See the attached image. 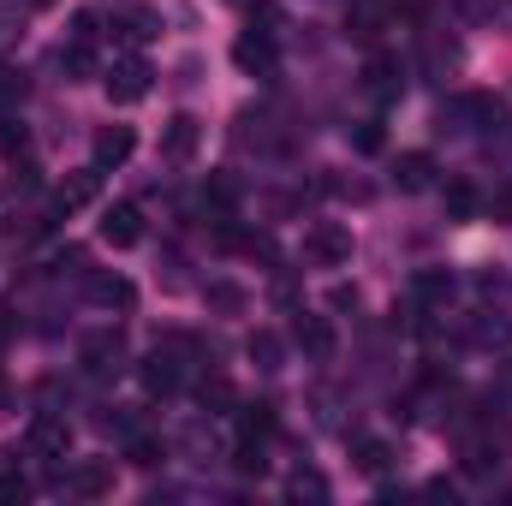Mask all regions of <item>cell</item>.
Returning <instances> with one entry per match:
<instances>
[{
  "mask_svg": "<svg viewBox=\"0 0 512 506\" xmlns=\"http://www.w3.org/2000/svg\"><path fill=\"white\" fill-rule=\"evenodd\" d=\"M364 84H370V96H399V66H393V60H387V54H376V60H370V66H364Z\"/></svg>",
  "mask_w": 512,
  "mask_h": 506,
  "instance_id": "cell-19",
  "label": "cell"
},
{
  "mask_svg": "<svg viewBox=\"0 0 512 506\" xmlns=\"http://www.w3.org/2000/svg\"><path fill=\"white\" fill-rule=\"evenodd\" d=\"M352 143H358L364 155H376V149H382V143H387V137H382V120H364V126L352 131Z\"/></svg>",
  "mask_w": 512,
  "mask_h": 506,
  "instance_id": "cell-29",
  "label": "cell"
},
{
  "mask_svg": "<svg viewBox=\"0 0 512 506\" xmlns=\"http://www.w3.org/2000/svg\"><path fill=\"white\" fill-rule=\"evenodd\" d=\"M102 239H108L114 251H131V245L143 239V209H137V203H114V209H102Z\"/></svg>",
  "mask_w": 512,
  "mask_h": 506,
  "instance_id": "cell-6",
  "label": "cell"
},
{
  "mask_svg": "<svg viewBox=\"0 0 512 506\" xmlns=\"http://www.w3.org/2000/svg\"><path fill=\"white\" fill-rule=\"evenodd\" d=\"M96 185H102V167H90V173H72V179L60 185V197H54V209L66 215V209H78V203H90V197H96Z\"/></svg>",
  "mask_w": 512,
  "mask_h": 506,
  "instance_id": "cell-17",
  "label": "cell"
},
{
  "mask_svg": "<svg viewBox=\"0 0 512 506\" xmlns=\"http://www.w3.org/2000/svg\"><path fill=\"white\" fill-rule=\"evenodd\" d=\"M126 459L137 465V471H155V465H161L167 453H161V441H149V435H137V441L126 447Z\"/></svg>",
  "mask_w": 512,
  "mask_h": 506,
  "instance_id": "cell-24",
  "label": "cell"
},
{
  "mask_svg": "<svg viewBox=\"0 0 512 506\" xmlns=\"http://www.w3.org/2000/svg\"><path fill=\"white\" fill-rule=\"evenodd\" d=\"M483 209V197L471 191V185H447V215H459V221H471Z\"/></svg>",
  "mask_w": 512,
  "mask_h": 506,
  "instance_id": "cell-23",
  "label": "cell"
},
{
  "mask_svg": "<svg viewBox=\"0 0 512 506\" xmlns=\"http://www.w3.org/2000/svg\"><path fill=\"white\" fill-rule=\"evenodd\" d=\"M477 340L483 346H512V322H477Z\"/></svg>",
  "mask_w": 512,
  "mask_h": 506,
  "instance_id": "cell-31",
  "label": "cell"
},
{
  "mask_svg": "<svg viewBox=\"0 0 512 506\" xmlns=\"http://www.w3.org/2000/svg\"><path fill=\"white\" fill-rule=\"evenodd\" d=\"M131 149H137L131 126H102V131H96V167H102V173H108V167H120Z\"/></svg>",
  "mask_w": 512,
  "mask_h": 506,
  "instance_id": "cell-11",
  "label": "cell"
},
{
  "mask_svg": "<svg viewBox=\"0 0 512 506\" xmlns=\"http://www.w3.org/2000/svg\"><path fill=\"white\" fill-rule=\"evenodd\" d=\"M18 501H30V477L6 471V477H0V506H18Z\"/></svg>",
  "mask_w": 512,
  "mask_h": 506,
  "instance_id": "cell-27",
  "label": "cell"
},
{
  "mask_svg": "<svg viewBox=\"0 0 512 506\" xmlns=\"http://www.w3.org/2000/svg\"><path fill=\"white\" fill-rule=\"evenodd\" d=\"M203 405H233V387H227L221 376H209L203 381Z\"/></svg>",
  "mask_w": 512,
  "mask_h": 506,
  "instance_id": "cell-32",
  "label": "cell"
},
{
  "mask_svg": "<svg viewBox=\"0 0 512 506\" xmlns=\"http://www.w3.org/2000/svg\"><path fill=\"white\" fill-rule=\"evenodd\" d=\"M382 24H387V6H376V0H352V12H346V30H352L364 48L382 36Z\"/></svg>",
  "mask_w": 512,
  "mask_h": 506,
  "instance_id": "cell-12",
  "label": "cell"
},
{
  "mask_svg": "<svg viewBox=\"0 0 512 506\" xmlns=\"http://www.w3.org/2000/svg\"><path fill=\"white\" fill-rule=\"evenodd\" d=\"M304 256H310L316 268H340V262L352 256V233H346L340 221H316V227L304 233Z\"/></svg>",
  "mask_w": 512,
  "mask_h": 506,
  "instance_id": "cell-2",
  "label": "cell"
},
{
  "mask_svg": "<svg viewBox=\"0 0 512 506\" xmlns=\"http://www.w3.org/2000/svg\"><path fill=\"white\" fill-rule=\"evenodd\" d=\"M292 340H298V352H304L310 364H328V358H334V346H340L328 316H298V322H292Z\"/></svg>",
  "mask_w": 512,
  "mask_h": 506,
  "instance_id": "cell-5",
  "label": "cell"
},
{
  "mask_svg": "<svg viewBox=\"0 0 512 506\" xmlns=\"http://www.w3.org/2000/svg\"><path fill=\"white\" fill-rule=\"evenodd\" d=\"M197 143H203V126H197L191 114H173V120L161 126V155H167V161H191Z\"/></svg>",
  "mask_w": 512,
  "mask_h": 506,
  "instance_id": "cell-8",
  "label": "cell"
},
{
  "mask_svg": "<svg viewBox=\"0 0 512 506\" xmlns=\"http://www.w3.org/2000/svg\"><path fill=\"white\" fill-rule=\"evenodd\" d=\"M233 60H239V72H251V78H268V72H274V36H268V30H251V36H239V42H233Z\"/></svg>",
  "mask_w": 512,
  "mask_h": 506,
  "instance_id": "cell-9",
  "label": "cell"
},
{
  "mask_svg": "<svg viewBox=\"0 0 512 506\" xmlns=\"http://www.w3.org/2000/svg\"><path fill=\"white\" fill-rule=\"evenodd\" d=\"M489 465H495V447H489V441H471V447H465V471H477V477H483Z\"/></svg>",
  "mask_w": 512,
  "mask_h": 506,
  "instance_id": "cell-30",
  "label": "cell"
},
{
  "mask_svg": "<svg viewBox=\"0 0 512 506\" xmlns=\"http://www.w3.org/2000/svg\"><path fill=\"white\" fill-rule=\"evenodd\" d=\"M429 173H435V161H429V155H417V149H411V155H399V167H393V179H399L405 191H423V185H429Z\"/></svg>",
  "mask_w": 512,
  "mask_h": 506,
  "instance_id": "cell-20",
  "label": "cell"
},
{
  "mask_svg": "<svg viewBox=\"0 0 512 506\" xmlns=\"http://www.w3.org/2000/svg\"><path fill=\"white\" fill-rule=\"evenodd\" d=\"M411 292H417L423 304H447V298H453V274H447V268H417V274H411Z\"/></svg>",
  "mask_w": 512,
  "mask_h": 506,
  "instance_id": "cell-18",
  "label": "cell"
},
{
  "mask_svg": "<svg viewBox=\"0 0 512 506\" xmlns=\"http://www.w3.org/2000/svg\"><path fill=\"white\" fill-rule=\"evenodd\" d=\"M24 143H30L24 120H0V155H6V161H12V155H24Z\"/></svg>",
  "mask_w": 512,
  "mask_h": 506,
  "instance_id": "cell-25",
  "label": "cell"
},
{
  "mask_svg": "<svg viewBox=\"0 0 512 506\" xmlns=\"http://www.w3.org/2000/svg\"><path fill=\"white\" fill-rule=\"evenodd\" d=\"M24 447H30L36 459H66V453H72V423H66V417H54V411H42V417H30Z\"/></svg>",
  "mask_w": 512,
  "mask_h": 506,
  "instance_id": "cell-4",
  "label": "cell"
},
{
  "mask_svg": "<svg viewBox=\"0 0 512 506\" xmlns=\"http://www.w3.org/2000/svg\"><path fill=\"white\" fill-rule=\"evenodd\" d=\"M78 358H84V376H96V381L120 376V370H126V334H120V328H102V334L84 340Z\"/></svg>",
  "mask_w": 512,
  "mask_h": 506,
  "instance_id": "cell-1",
  "label": "cell"
},
{
  "mask_svg": "<svg viewBox=\"0 0 512 506\" xmlns=\"http://www.w3.org/2000/svg\"><path fill=\"white\" fill-rule=\"evenodd\" d=\"M0 340H12V310L0 304Z\"/></svg>",
  "mask_w": 512,
  "mask_h": 506,
  "instance_id": "cell-34",
  "label": "cell"
},
{
  "mask_svg": "<svg viewBox=\"0 0 512 506\" xmlns=\"http://www.w3.org/2000/svg\"><path fill=\"white\" fill-rule=\"evenodd\" d=\"M149 78H155V72H149V60L126 54V60H114V66H108V78H102V84H108V96H114L120 108H131V102H143V96H149Z\"/></svg>",
  "mask_w": 512,
  "mask_h": 506,
  "instance_id": "cell-3",
  "label": "cell"
},
{
  "mask_svg": "<svg viewBox=\"0 0 512 506\" xmlns=\"http://www.w3.org/2000/svg\"><path fill=\"white\" fill-rule=\"evenodd\" d=\"M489 209H495L501 221H512V185H507V191H501V197H495V203H489Z\"/></svg>",
  "mask_w": 512,
  "mask_h": 506,
  "instance_id": "cell-33",
  "label": "cell"
},
{
  "mask_svg": "<svg viewBox=\"0 0 512 506\" xmlns=\"http://www.w3.org/2000/svg\"><path fill=\"white\" fill-rule=\"evenodd\" d=\"M179 358H167V352H155V358H149V364H143V387H149V393H161V399H167V393H179Z\"/></svg>",
  "mask_w": 512,
  "mask_h": 506,
  "instance_id": "cell-16",
  "label": "cell"
},
{
  "mask_svg": "<svg viewBox=\"0 0 512 506\" xmlns=\"http://www.w3.org/2000/svg\"><path fill=\"white\" fill-rule=\"evenodd\" d=\"M209 304H215V310H245V292L227 286V280H215V286H209Z\"/></svg>",
  "mask_w": 512,
  "mask_h": 506,
  "instance_id": "cell-28",
  "label": "cell"
},
{
  "mask_svg": "<svg viewBox=\"0 0 512 506\" xmlns=\"http://www.w3.org/2000/svg\"><path fill=\"white\" fill-rule=\"evenodd\" d=\"M233 203H239V185L215 173V179L203 185V215H209V221H233Z\"/></svg>",
  "mask_w": 512,
  "mask_h": 506,
  "instance_id": "cell-15",
  "label": "cell"
},
{
  "mask_svg": "<svg viewBox=\"0 0 512 506\" xmlns=\"http://www.w3.org/2000/svg\"><path fill=\"white\" fill-rule=\"evenodd\" d=\"M108 489H114V465H102V459H84L66 471V495H78V501H102Z\"/></svg>",
  "mask_w": 512,
  "mask_h": 506,
  "instance_id": "cell-7",
  "label": "cell"
},
{
  "mask_svg": "<svg viewBox=\"0 0 512 506\" xmlns=\"http://www.w3.org/2000/svg\"><path fill=\"white\" fill-rule=\"evenodd\" d=\"M459 114H465V120H477V131H501V126H507V102H501V96H465V102H459Z\"/></svg>",
  "mask_w": 512,
  "mask_h": 506,
  "instance_id": "cell-14",
  "label": "cell"
},
{
  "mask_svg": "<svg viewBox=\"0 0 512 506\" xmlns=\"http://www.w3.org/2000/svg\"><path fill=\"white\" fill-rule=\"evenodd\" d=\"M90 298L108 304V310H131V304H137V286H131L126 274H96V280H90Z\"/></svg>",
  "mask_w": 512,
  "mask_h": 506,
  "instance_id": "cell-13",
  "label": "cell"
},
{
  "mask_svg": "<svg viewBox=\"0 0 512 506\" xmlns=\"http://www.w3.org/2000/svg\"><path fill=\"white\" fill-rule=\"evenodd\" d=\"M274 429H280V417H274V405L268 399H256V405H239V441H274Z\"/></svg>",
  "mask_w": 512,
  "mask_h": 506,
  "instance_id": "cell-10",
  "label": "cell"
},
{
  "mask_svg": "<svg viewBox=\"0 0 512 506\" xmlns=\"http://www.w3.org/2000/svg\"><path fill=\"white\" fill-rule=\"evenodd\" d=\"M358 471H387V441H358Z\"/></svg>",
  "mask_w": 512,
  "mask_h": 506,
  "instance_id": "cell-26",
  "label": "cell"
},
{
  "mask_svg": "<svg viewBox=\"0 0 512 506\" xmlns=\"http://www.w3.org/2000/svg\"><path fill=\"white\" fill-rule=\"evenodd\" d=\"M286 495H292V501H328V477H322V471H298V477L286 483Z\"/></svg>",
  "mask_w": 512,
  "mask_h": 506,
  "instance_id": "cell-21",
  "label": "cell"
},
{
  "mask_svg": "<svg viewBox=\"0 0 512 506\" xmlns=\"http://www.w3.org/2000/svg\"><path fill=\"white\" fill-rule=\"evenodd\" d=\"M251 358H256V370H280V340H274L268 328L251 334Z\"/></svg>",
  "mask_w": 512,
  "mask_h": 506,
  "instance_id": "cell-22",
  "label": "cell"
}]
</instances>
